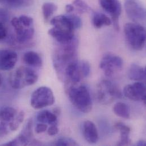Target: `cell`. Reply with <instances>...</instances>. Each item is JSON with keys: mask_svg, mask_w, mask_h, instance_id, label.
<instances>
[{"mask_svg": "<svg viewBox=\"0 0 146 146\" xmlns=\"http://www.w3.org/2000/svg\"><path fill=\"white\" fill-rule=\"evenodd\" d=\"M92 21L93 26L96 29H100L104 26H110L112 23L111 19L108 16L98 11L93 13Z\"/></svg>", "mask_w": 146, "mask_h": 146, "instance_id": "18", "label": "cell"}, {"mask_svg": "<svg viewBox=\"0 0 146 146\" xmlns=\"http://www.w3.org/2000/svg\"><path fill=\"white\" fill-rule=\"evenodd\" d=\"M123 66L122 59L119 56L110 52L105 54L100 63V68L108 77H112L121 72Z\"/></svg>", "mask_w": 146, "mask_h": 146, "instance_id": "6", "label": "cell"}, {"mask_svg": "<svg viewBox=\"0 0 146 146\" xmlns=\"http://www.w3.org/2000/svg\"><path fill=\"white\" fill-rule=\"evenodd\" d=\"M18 18L23 26L28 27L33 26L34 20L33 18H31V17L25 15H21Z\"/></svg>", "mask_w": 146, "mask_h": 146, "instance_id": "29", "label": "cell"}, {"mask_svg": "<svg viewBox=\"0 0 146 146\" xmlns=\"http://www.w3.org/2000/svg\"><path fill=\"white\" fill-rule=\"evenodd\" d=\"M23 62L27 65L33 67H40L42 65V59L40 55L34 51L26 52L23 57Z\"/></svg>", "mask_w": 146, "mask_h": 146, "instance_id": "19", "label": "cell"}, {"mask_svg": "<svg viewBox=\"0 0 146 146\" xmlns=\"http://www.w3.org/2000/svg\"><path fill=\"white\" fill-rule=\"evenodd\" d=\"M113 110L114 114L119 117L124 119H129L130 118V108L126 104L122 102L116 103L113 108Z\"/></svg>", "mask_w": 146, "mask_h": 146, "instance_id": "21", "label": "cell"}, {"mask_svg": "<svg viewBox=\"0 0 146 146\" xmlns=\"http://www.w3.org/2000/svg\"><path fill=\"white\" fill-rule=\"evenodd\" d=\"M83 136L89 144H95L98 141V133L95 124L89 120L83 122L82 125Z\"/></svg>", "mask_w": 146, "mask_h": 146, "instance_id": "13", "label": "cell"}, {"mask_svg": "<svg viewBox=\"0 0 146 146\" xmlns=\"http://www.w3.org/2000/svg\"><path fill=\"white\" fill-rule=\"evenodd\" d=\"M56 146H78V143L73 139L70 138H62L59 139L55 143Z\"/></svg>", "mask_w": 146, "mask_h": 146, "instance_id": "28", "label": "cell"}, {"mask_svg": "<svg viewBox=\"0 0 146 146\" xmlns=\"http://www.w3.org/2000/svg\"><path fill=\"white\" fill-rule=\"evenodd\" d=\"M101 7L111 17L114 29L119 30V19L122 13V4L119 0H98Z\"/></svg>", "mask_w": 146, "mask_h": 146, "instance_id": "7", "label": "cell"}, {"mask_svg": "<svg viewBox=\"0 0 146 146\" xmlns=\"http://www.w3.org/2000/svg\"><path fill=\"white\" fill-rule=\"evenodd\" d=\"M59 132V129L58 127V124L51 125L48 129H47V133L50 136L56 135Z\"/></svg>", "mask_w": 146, "mask_h": 146, "instance_id": "32", "label": "cell"}, {"mask_svg": "<svg viewBox=\"0 0 146 146\" xmlns=\"http://www.w3.org/2000/svg\"><path fill=\"white\" fill-rule=\"evenodd\" d=\"M47 129L48 127L46 123H40L36 125L35 130L37 134H40L45 132L47 130Z\"/></svg>", "mask_w": 146, "mask_h": 146, "instance_id": "34", "label": "cell"}, {"mask_svg": "<svg viewBox=\"0 0 146 146\" xmlns=\"http://www.w3.org/2000/svg\"><path fill=\"white\" fill-rule=\"evenodd\" d=\"M125 9L128 17L135 23L145 21L146 10L145 7L137 0H127L125 3Z\"/></svg>", "mask_w": 146, "mask_h": 146, "instance_id": "9", "label": "cell"}, {"mask_svg": "<svg viewBox=\"0 0 146 146\" xmlns=\"http://www.w3.org/2000/svg\"><path fill=\"white\" fill-rule=\"evenodd\" d=\"M146 85L145 82L137 81L133 84L127 85L123 89L124 96L134 101H143L146 104Z\"/></svg>", "mask_w": 146, "mask_h": 146, "instance_id": "8", "label": "cell"}, {"mask_svg": "<svg viewBox=\"0 0 146 146\" xmlns=\"http://www.w3.org/2000/svg\"><path fill=\"white\" fill-rule=\"evenodd\" d=\"M7 36V30L4 23L0 22V40H2Z\"/></svg>", "mask_w": 146, "mask_h": 146, "instance_id": "35", "label": "cell"}, {"mask_svg": "<svg viewBox=\"0 0 146 146\" xmlns=\"http://www.w3.org/2000/svg\"><path fill=\"white\" fill-rule=\"evenodd\" d=\"M25 114L23 111H21L17 113L13 119L9 123L8 126L9 129L12 131H16L19 128L21 124L23 122Z\"/></svg>", "mask_w": 146, "mask_h": 146, "instance_id": "24", "label": "cell"}, {"mask_svg": "<svg viewBox=\"0 0 146 146\" xmlns=\"http://www.w3.org/2000/svg\"><path fill=\"white\" fill-rule=\"evenodd\" d=\"M68 17L69 18L74 30H76L80 29L82 26V21L81 19L77 15L70 14L69 13L67 14Z\"/></svg>", "mask_w": 146, "mask_h": 146, "instance_id": "27", "label": "cell"}, {"mask_svg": "<svg viewBox=\"0 0 146 146\" xmlns=\"http://www.w3.org/2000/svg\"><path fill=\"white\" fill-rule=\"evenodd\" d=\"M9 133V130L6 123L0 122V137H4Z\"/></svg>", "mask_w": 146, "mask_h": 146, "instance_id": "33", "label": "cell"}, {"mask_svg": "<svg viewBox=\"0 0 146 146\" xmlns=\"http://www.w3.org/2000/svg\"><path fill=\"white\" fill-rule=\"evenodd\" d=\"M42 9L44 19L47 22L50 20L51 17L56 11L58 6L53 2H47L43 4Z\"/></svg>", "mask_w": 146, "mask_h": 146, "instance_id": "23", "label": "cell"}, {"mask_svg": "<svg viewBox=\"0 0 146 146\" xmlns=\"http://www.w3.org/2000/svg\"><path fill=\"white\" fill-rule=\"evenodd\" d=\"M48 34L54 38L61 44H67L74 38V31H69L53 27L48 32Z\"/></svg>", "mask_w": 146, "mask_h": 146, "instance_id": "14", "label": "cell"}, {"mask_svg": "<svg viewBox=\"0 0 146 146\" xmlns=\"http://www.w3.org/2000/svg\"><path fill=\"white\" fill-rule=\"evenodd\" d=\"M81 66L84 78L87 77L90 73V66L89 63L85 60L81 61Z\"/></svg>", "mask_w": 146, "mask_h": 146, "instance_id": "30", "label": "cell"}, {"mask_svg": "<svg viewBox=\"0 0 146 146\" xmlns=\"http://www.w3.org/2000/svg\"><path fill=\"white\" fill-rule=\"evenodd\" d=\"M38 76L36 72L26 67H20L9 76V83L15 89H20L36 82Z\"/></svg>", "mask_w": 146, "mask_h": 146, "instance_id": "2", "label": "cell"}, {"mask_svg": "<svg viewBox=\"0 0 146 146\" xmlns=\"http://www.w3.org/2000/svg\"><path fill=\"white\" fill-rule=\"evenodd\" d=\"M11 25L14 29L16 40L20 44L30 41L34 36V26L26 27L22 25L18 17H14L11 20Z\"/></svg>", "mask_w": 146, "mask_h": 146, "instance_id": "10", "label": "cell"}, {"mask_svg": "<svg viewBox=\"0 0 146 146\" xmlns=\"http://www.w3.org/2000/svg\"><path fill=\"white\" fill-rule=\"evenodd\" d=\"M65 76L67 80L66 84L76 85L84 78L81 61L76 60L69 63L65 68Z\"/></svg>", "mask_w": 146, "mask_h": 146, "instance_id": "11", "label": "cell"}, {"mask_svg": "<svg viewBox=\"0 0 146 146\" xmlns=\"http://www.w3.org/2000/svg\"><path fill=\"white\" fill-rule=\"evenodd\" d=\"M18 60L17 54L11 50H0V70L9 71L15 66Z\"/></svg>", "mask_w": 146, "mask_h": 146, "instance_id": "12", "label": "cell"}, {"mask_svg": "<svg viewBox=\"0 0 146 146\" xmlns=\"http://www.w3.org/2000/svg\"><path fill=\"white\" fill-rule=\"evenodd\" d=\"M65 9L66 12L69 14V13H71L74 9V7L72 4H67L66 7H65Z\"/></svg>", "mask_w": 146, "mask_h": 146, "instance_id": "36", "label": "cell"}, {"mask_svg": "<svg viewBox=\"0 0 146 146\" xmlns=\"http://www.w3.org/2000/svg\"><path fill=\"white\" fill-rule=\"evenodd\" d=\"M55 97L52 90L47 86H41L32 94L30 103L35 109H40L52 105L55 102Z\"/></svg>", "mask_w": 146, "mask_h": 146, "instance_id": "5", "label": "cell"}, {"mask_svg": "<svg viewBox=\"0 0 146 146\" xmlns=\"http://www.w3.org/2000/svg\"><path fill=\"white\" fill-rule=\"evenodd\" d=\"M128 77L133 81L145 82L146 80V70L142 66L133 64L129 69Z\"/></svg>", "mask_w": 146, "mask_h": 146, "instance_id": "17", "label": "cell"}, {"mask_svg": "<svg viewBox=\"0 0 146 146\" xmlns=\"http://www.w3.org/2000/svg\"><path fill=\"white\" fill-rule=\"evenodd\" d=\"M32 0H5V3L13 8L26 6L31 3Z\"/></svg>", "mask_w": 146, "mask_h": 146, "instance_id": "25", "label": "cell"}, {"mask_svg": "<svg viewBox=\"0 0 146 146\" xmlns=\"http://www.w3.org/2000/svg\"><path fill=\"white\" fill-rule=\"evenodd\" d=\"M114 127L120 132V141L117 143L118 146H129L131 145V139L130 138V128L122 122H117L115 124Z\"/></svg>", "mask_w": 146, "mask_h": 146, "instance_id": "16", "label": "cell"}, {"mask_svg": "<svg viewBox=\"0 0 146 146\" xmlns=\"http://www.w3.org/2000/svg\"><path fill=\"white\" fill-rule=\"evenodd\" d=\"M126 39L131 47L137 51L142 50L146 44V30L137 23H128L125 25Z\"/></svg>", "mask_w": 146, "mask_h": 146, "instance_id": "3", "label": "cell"}, {"mask_svg": "<svg viewBox=\"0 0 146 146\" xmlns=\"http://www.w3.org/2000/svg\"><path fill=\"white\" fill-rule=\"evenodd\" d=\"M17 114V110L12 107H5L0 110V121L5 123H9Z\"/></svg>", "mask_w": 146, "mask_h": 146, "instance_id": "22", "label": "cell"}, {"mask_svg": "<svg viewBox=\"0 0 146 146\" xmlns=\"http://www.w3.org/2000/svg\"><path fill=\"white\" fill-rule=\"evenodd\" d=\"M137 146H145L146 145V142L145 141H138V142L136 144Z\"/></svg>", "mask_w": 146, "mask_h": 146, "instance_id": "37", "label": "cell"}, {"mask_svg": "<svg viewBox=\"0 0 146 146\" xmlns=\"http://www.w3.org/2000/svg\"><path fill=\"white\" fill-rule=\"evenodd\" d=\"M9 12L4 9L0 8V22L2 23L7 22L9 19Z\"/></svg>", "mask_w": 146, "mask_h": 146, "instance_id": "31", "label": "cell"}, {"mask_svg": "<svg viewBox=\"0 0 146 146\" xmlns=\"http://www.w3.org/2000/svg\"><path fill=\"white\" fill-rule=\"evenodd\" d=\"M50 23L53 26V27L58 29L69 31H74L72 25L67 15L56 16L50 20Z\"/></svg>", "mask_w": 146, "mask_h": 146, "instance_id": "15", "label": "cell"}, {"mask_svg": "<svg viewBox=\"0 0 146 146\" xmlns=\"http://www.w3.org/2000/svg\"><path fill=\"white\" fill-rule=\"evenodd\" d=\"M66 84V92L73 106L84 113H89L92 109V101L88 88L84 85Z\"/></svg>", "mask_w": 146, "mask_h": 146, "instance_id": "1", "label": "cell"}, {"mask_svg": "<svg viewBox=\"0 0 146 146\" xmlns=\"http://www.w3.org/2000/svg\"><path fill=\"white\" fill-rule=\"evenodd\" d=\"M5 0H0V4H4Z\"/></svg>", "mask_w": 146, "mask_h": 146, "instance_id": "39", "label": "cell"}, {"mask_svg": "<svg viewBox=\"0 0 146 146\" xmlns=\"http://www.w3.org/2000/svg\"><path fill=\"white\" fill-rule=\"evenodd\" d=\"M72 5L80 13L88 12L90 10V7L84 0H74Z\"/></svg>", "mask_w": 146, "mask_h": 146, "instance_id": "26", "label": "cell"}, {"mask_svg": "<svg viewBox=\"0 0 146 146\" xmlns=\"http://www.w3.org/2000/svg\"><path fill=\"white\" fill-rule=\"evenodd\" d=\"M3 82V78H2V76L1 75V74H0V86H1Z\"/></svg>", "mask_w": 146, "mask_h": 146, "instance_id": "38", "label": "cell"}, {"mask_svg": "<svg viewBox=\"0 0 146 146\" xmlns=\"http://www.w3.org/2000/svg\"><path fill=\"white\" fill-rule=\"evenodd\" d=\"M36 119L39 123H48L51 125L58 124V116L48 110H43L39 112L36 116Z\"/></svg>", "mask_w": 146, "mask_h": 146, "instance_id": "20", "label": "cell"}, {"mask_svg": "<svg viewBox=\"0 0 146 146\" xmlns=\"http://www.w3.org/2000/svg\"><path fill=\"white\" fill-rule=\"evenodd\" d=\"M96 96L100 103L108 105L115 100L121 98L122 93L115 84L108 80H104L97 85Z\"/></svg>", "mask_w": 146, "mask_h": 146, "instance_id": "4", "label": "cell"}]
</instances>
